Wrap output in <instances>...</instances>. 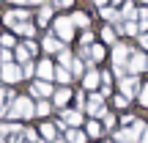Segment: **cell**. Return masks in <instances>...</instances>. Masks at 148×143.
<instances>
[{
  "mask_svg": "<svg viewBox=\"0 0 148 143\" xmlns=\"http://www.w3.org/2000/svg\"><path fill=\"white\" fill-rule=\"evenodd\" d=\"M0 77L5 80V83H16V80L22 77V69L14 64H3V69H0Z\"/></svg>",
  "mask_w": 148,
  "mask_h": 143,
  "instance_id": "9",
  "label": "cell"
},
{
  "mask_svg": "<svg viewBox=\"0 0 148 143\" xmlns=\"http://www.w3.org/2000/svg\"><path fill=\"white\" fill-rule=\"evenodd\" d=\"M49 17H52V6H44V8L38 11V22H41V25H47Z\"/></svg>",
  "mask_w": 148,
  "mask_h": 143,
  "instance_id": "28",
  "label": "cell"
},
{
  "mask_svg": "<svg viewBox=\"0 0 148 143\" xmlns=\"http://www.w3.org/2000/svg\"><path fill=\"white\" fill-rule=\"evenodd\" d=\"M49 110H52L49 102H38V105H36V116H49Z\"/></svg>",
  "mask_w": 148,
  "mask_h": 143,
  "instance_id": "29",
  "label": "cell"
},
{
  "mask_svg": "<svg viewBox=\"0 0 148 143\" xmlns=\"http://www.w3.org/2000/svg\"><path fill=\"white\" fill-rule=\"evenodd\" d=\"M55 143H63V140H55Z\"/></svg>",
  "mask_w": 148,
  "mask_h": 143,
  "instance_id": "45",
  "label": "cell"
},
{
  "mask_svg": "<svg viewBox=\"0 0 148 143\" xmlns=\"http://www.w3.org/2000/svg\"><path fill=\"white\" fill-rule=\"evenodd\" d=\"M101 17H104V19H110V22H118V19H121V14H118L115 8H110V6H104V8H101Z\"/></svg>",
  "mask_w": 148,
  "mask_h": 143,
  "instance_id": "26",
  "label": "cell"
},
{
  "mask_svg": "<svg viewBox=\"0 0 148 143\" xmlns=\"http://www.w3.org/2000/svg\"><path fill=\"white\" fill-rule=\"evenodd\" d=\"M101 83V74L99 72H96V69H90L88 74H85V77H82V85H85V88H88V91H93L96 88V85H99Z\"/></svg>",
  "mask_w": 148,
  "mask_h": 143,
  "instance_id": "13",
  "label": "cell"
},
{
  "mask_svg": "<svg viewBox=\"0 0 148 143\" xmlns=\"http://www.w3.org/2000/svg\"><path fill=\"white\" fill-rule=\"evenodd\" d=\"M88 113L96 118H104L107 116V107H104V96L101 94H90V102H88Z\"/></svg>",
  "mask_w": 148,
  "mask_h": 143,
  "instance_id": "4",
  "label": "cell"
},
{
  "mask_svg": "<svg viewBox=\"0 0 148 143\" xmlns=\"http://www.w3.org/2000/svg\"><path fill=\"white\" fill-rule=\"evenodd\" d=\"M44 53H49V55H60L63 53V41H58V39H52V36H47L44 39Z\"/></svg>",
  "mask_w": 148,
  "mask_h": 143,
  "instance_id": "12",
  "label": "cell"
},
{
  "mask_svg": "<svg viewBox=\"0 0 148 143\" xmlns=\"http://www.w3.org/2000/svg\"><path fill=\"white\" fill-rule=\"evenodd\" d=\"M3 102H5V91H0V116H5V107H3Z\"/></svg>",
  "mask_w": 148,
  "mask_h": 143,
  "instance_id": "37",
  "label": "cell"
},
{
  "mask_svg": "<svg viewBox=\"0 0 148 143\" xmlns=\"http://www.w3.org/2000/svg\"><path fill=\"white\" fill-rule=\"evenodd\" d=\"M36 74L44 80V83H49V80L55 77V66H52V61H41V64L36 66Z\"/></svg>",
  "mask_w": 148,
  "mask_h": 143,
  "instance_id": "10",
  "label": "cell"
},
{
  "mask_svg": "<svg viewBox=\"0 0 148 143\" xmlns=\"http://www.w3.org/2000/svg\"><path fill=\"white\" fill-rule=\"evenodd\" d=\"M33 91H36V96H49V94H55L52 85L44 83V80H36V83H33Z\"/></svg>",
  "mask_w": 148,
  "mask_h": 143,
  "instance_id": "16",
  "label": "cell"
},
{
  "mask_svg": "<svg viewBox=\"0 0 148 143\" xmlns=\"http://www.w3.org/2000/svg\"><path fill=\"white\" fill-rule=\"evenodd\" d=\"M69 72H71V77H85V66H82V61L74 58L71 66H69Z\"/></svg>",
  "mask_w": 148,
  "mask_h": 143,
  "instance_id": "22",
  "label": "cell"
},
{
  "mask_svg": "<svg viewBox=\"0 0 148 143\" xmlns=\"http://www.w3.org/2000/svg\"><path fill=\"white\" fill-rule=\"evenodd\" d=\"M90 41H93V33L85 30V33H82V44H85V47H90Z\"/></svg>",
  "mask_w": 148,
  "mask_h": 143,
  "instance_id": "34",
  "label": "cell"
},
{
  "mask_svg": "<svg viewBox=\"0 0 148 143\" xmlns=\"http://www.w3.org/2000/svg\"><path fill=\"white\" fill-rule=\"evenodd\" d=\"M118 85H121V94H123V96L129 99V96H134V91L140 88V80L134 77V74H126V77H123V80H121Z\"/></svg>",
  "mask_w": 148,
  "mask_h": 143,
  "instance_id": "6",
  "label": "cell"
},
{
  "mask_svg": "<svg viewBox=\"0 0 148 143\" xmlns=\"http://www.w3.org/2000/svg\"><path fill=\"white\" fill-rule=\"evenodd\" d=\"M33 74H36V64H33V61H27V64L22 66V77H33Z\"/></svg>",
  "mask_w": 148,
  "mask_h": 143,
  "instance_id": "30",
  "label": "cell"
},
{
  "mask_svg": "<svg viewBox=\"0 0 148 143\" xmlns=\"http://www.w3.org/2000/svg\"><path fill=\"white\" fill-rule=\"evenodd\" d=\"M115 105H118V107H126L129 99H126V96H115Z\"/></svg>",
  "mask_w": 148,
  "mask_h": 143,
  "instance_id": "36",
  "label": "cell"
},
{
  "mask_svg": "<svg viewBox=\"0 0 148 143\" xmlns=\"http://www.w3.org/2000/svg\"><path fill=\"white\" fill-rule=\"evenodd\" d=\"M0 47H3V50H14V47H16V39L11 36V33H3V39H0Z\"/></svg>",
  "mask_w": 148,
  "mask_h": 143,
  "instance_id": "27",
  "label": "cell"
},
{
  "mask_svg": "<svg viewBox=\"0 0 148 143\" xmlns=\"http://www.w3.org/2000/svg\"><path fill=\"white\" fill-rule=\"evenodd\" d=\"M88 55H90V61H101V58H104V47H101V44H90Z\"/></svg>",
  "mask_w": 148,
  "mask_h": 143,
  "instance_id": "23",
  "label": "cell"
},
{
  "mask_svg": "<svg viewBox=\"0 0 148 143\" xmlns=\"http://www.w3.org/2000/svg\"><path fill=\"white\" fill-rule=\"evenodd\" d=\"M36 116V105L27 96H16V102L11 107H5V118H30Z\"/></svg>",
  "mask_w": 148,
  "mask_h": 143,
  "instance_id": "1",
  "label": "cell"
},
{
  "mask_svg": "<svg viewBox=\"0 0 148 143\" xmlns=\"http://www.w3.org/2000/svg\"><path fill=\"white\" fill-rule=\"evenodd\" d=\"M104 127H107V129L115 127V116H110V113H107V116H104Z\"/></svg>",
  "mask_w": 148,
  "mask_h": 143,
  "instance_id": "35",
  "label": "cell"
},
{
  "mask_svg": "<svg viewBox=\"0 0 148 143\" xmlns=\"http://www.w3.org/2000/svg\"><path fill=\"white\" fill-rule=\"evenodd\" d=\"M85 135H88V138H99V135H101V124L96 121V118H93V121H88V127H85Z\"/></svg>",
  "mask_w": 148,
  "mask_h": 143,
  "instance_id": "21",
  "label": "cell"
},
{
  "mask_svg": "<svg viewBox=\"0 0 148 143\" xmlns=\"http://www.w3.org/2000/svg\"><path fill=\"white\" fill-rule=\"evenodd\" d=\"M55 132H58V129H55V124H41V135H44V140H47V143L55 140Z\"/></svg>",
  "mask_w": 148,
  "mask_h": 143,
  "instance_id": "24",
  "label": "cell"
},
{
  "mask_svg": "<svg viewBox=\"0 0 148 143\" xmlns=\"http://www.w3.org/2000/svg\"><path fill=\"white\" fill-rule=\"evenodd\" d=\"M16 61H19V64H27V61L33 58V53H36V44L33 41H25V44H16Z\"/></svg>",
  "mask_w": 148,
  "mask_h": 143,
  "instance_id": "7",
  "label": "cell"
},
{
  "mask_svg": "<svg viewBox=\"0 0 148 143\" xmlns=\"http://www.w3.org/2000/svg\"><path fill=\"white\" fill-rule=\"evenodd\" d=\"M137 96H140V105H143V107H148V85H145L143 91H140Z\"/></svg>",
  "mask_w": 148,
  "mask_h": 143,
  "instance_id": "33",
  "label": "cell"
},
{
  "mask_svg": "<svg viewBox=\"0 0 148 143\" xmlns=\"http://www.w3.org/2000/svg\"><path fill=\"white\" fill-rule=\"evenodd\" d=\"M145 3H148V0H145Z\"/></svg>",
  "mask_w": 148,
  "mask_h": 143,
  "instance_id": "46",
  "label": "cell"
},
{
  "mask_svg": "<svg viewBox=\"0 0 148 143\" xmlns=\"http://www.w3.org/2000/svg\"><path fill=\"white\" fill-rule=\"evenodd\" d=\"M55 80H58V83H63V88H66V85L71 83V72L63 69V66H55Z\"/></svg>",
  "mask_w": 148,
  "mask_h": 143,
  "instance_id": "20",
  "label": "cell"
},
{
  "mask_svg": "<svg viewBox=\"0 0 148 143\" xmlns=\"http://www.w3.org/2000/svg\"><path fill=\"white\" fill-rule=\"evenodd\" d=\"M129 55H132V47H126V44H115L112 47V64H115V69H126Z\"/></svg>",
  "mask_w": 148,
  "mask_h": 143,
  "instance_id": "3",
  "label": "cell"
},
{
  "mask_svg": "<svg viewBox=\"0 0 148 143\" xmlns=\"http://www.w3.org/2000/svg\"><path fill=\"white\" fill-rule=\"evenodd\" d=\"M101 39H104V41H115V30H112V28H104V30H101Z\"/></svg>",
  "mask_w": 148,
  "mask_h": 143,
  "instance_id": "32",
  "label": "cell"
},
{
  "mask_svg": "<svg viewBox=\"0 0 148 143\" xmlns=\"http://www.w3.org/2000/svg\"><path fill=\"white\" fill-rule=\"evenodd\" d=\"M143 69H145V58H143V53H134V50H132V55H129V64H126V72L137 77Z\"/></svg>",
  "mask_w": 148,
  "mask_h": 143,
  "instance_id": "5",
  "label": "cell"
},
{
  "mask_svg": "<svg viewBox=\"0 0 148 143\" xmlns=\"http://www.w3.org/2000/svg\"><path fill=\"white\" fill-rule=\"evenodd\" d=\"M121 19H126V22H134V19H137V8H134V3H123Z\"/></svg>",
  "mask_w": 148,
  "mask_h": 143,
  "instance_id": "17",
  "label": "cell"
},
{
  "mask_svg": "<svg viewBox=\"0 0 148 143\" xmlns=\"http://www.w3.org/2000/svg\"><path fill=\"white\" fill-rule=\"evenodd\" d=\"M93 3H96V6H101V8H104V6H107V0H93Z\"/></svg>",
  "mask_w": 148,
  "mask_h": 143,
  "instance_id": "40",
  "label": "cell"
},
{
  "mask_svg": "<svg viewBox=\"0 0 148 143\" xmlns=\"http://www.w3.org/2000/svg\"><path fill=\"white\" fill-rule=\"evenodd\" d=\"M79 121H82V113H79V110H63V124H66V127L77 129Z\"/></svg>",
  "mask_w": 148,
  "mask_h": 143,
  "instance_id": "11",
  "label": "cell"
},
{
  "mask_svg": "<svg viewBox=\"0 0 148 143\" xmlns=\"http://www.w3.org/2000/svg\"><path fill=\"white\" fill-rule=\"evenodd\" d=\"M58 58H60V64H63V69H69V66H71V61H74V58H71V53H66V50L58 55Z\"/></svg>",
  "mask_w": 148,
  "mask_h": 143,
  "instance_id": "31",
  "label": "cell"
},
{
  "mask_svg": "<svg viewBox=\"0 0 148 143\" xmlns=\"http://www.w3.org/2000/svg\"><path fill=\"white\" fill-rule=\"evenodd\" d=\"M112 3H121V0H112Z\"/></svg>",
  "mask_w": 148,
  "mask_h": 143,
  "instance_id": "44",
  "label": "cell"
},
{
  "mask_svg": "<svg viewBox=\"0 0 148 143\" xmlns=\"http://www.w3.org/2000/svg\"><path fill=\"white\" fill-rule=\"evenodd\" d=\"M27 17H30V14H27L25 8H19V11H5L3 19H5V25H8V28H16L19 22H27Z\"/></svg>",
  "mask_w": 148,
  "mask_h": 143,
  "instance_id": "8",
  "label": "cell"
},
{
  "mask_svg": "<svg viewBox=\"0 0 148 143\" xmlns=\"http://www.w3.org/2000/svg\"><path fill=\"white\" fill-rule=\"evenodd\" d=\"M137 39H140V44H143V47L148 50V33H140V36H137Z\"/></svg>",
  "mask_w": 148,
  "mask_h": 143,
  "instance_id": "38",
  "label": "cell"
},
{
  "mask_svg": "<svg viewBox=\"0 0 148 143\" xmlns=\"http://www.w3.org/2000/svg\"><path fill=\"white\" fill-rule=\"evenodd\" d=\"M69 19H71V25H77V28H85V30H88V25H90L88 14H79V11H74V14L69 17Z\"/></svg>",
  "mask_w": 148,
  "mask_h": 143,
  "instance_id": "19",
  "label": "cell"
},
{
  "mask_svg": "<svg viewBox=\"0 0 148 143\" xmlns=\"http://www.w3.org/2000/svg\"><path fill=\"white\" fill-rule=\"evenodd\" d=\"M145 69H148V58H145Z\"/></svg>",
  "mask_w": 148,
  "mask_h": 143,
  "instance_id": "43",
  "label": "cell"
},
{
  "mask_svg": "<svg viewBox=\"0 0 148 143\" xmlns=\"http://www.w3.org/2000/svg\"><path fill=\"white\" fill-rule=\"evenodd\" d=\"M85 140H88V135L82 129H66V143H85Z\"/></svg>",
  "mask_w": 148,
  "mask_h": 143,
  "instance_id": "15",
  "label": "cell"
},
{
  "mask_svg": "<svg viewBox=\"0 0 148 143\" xmlns=\"http://www.w3.org/2000/svg\"><path fill=\"white\" fill-rule=\"evenodd\" d=\"M16 3H27V0H16Z\"/></svg>",
  "mask_w": 148,
  "mask_h": 143,
  "instance_id": "42",
  "label": "cell"
},
{
  "mask_svg": "<svg viewBox=\"0 0 148 143\" xmlns=\"http://www.w3.org/2000/svg\"><path fill=\"white\" fill-rule=\"evenodd\" d=\"M14 30L19 33V36H33V30H36V28H33L30 22H19V25H16Z\"/></svg>",
  "mask_w": 148,
  "mask_h": 143,
  "instance_id": "25",
  "label": "cell"
},
{
  "mask_svg": "<svg viewBox=\"0 0 148 143\" xmlns=\"http://www.w3.org/2000/svg\"><path fill=\"white\" fill-rule=\"evenodd\" d=\"M74 102H77V107H82V105H85V96H82V94H77V96H74Z\"/></svg>",
  "mask_w": 148,
  "mask_h": 143,
  "instance_id": "39",
  "label": "cell"
},
{
  "mask_svg": "<svg viewBox=\"0 0 148 143\" xmlns=\"http://www.w3.org/2000/svg\"><path fill=\"white\" fill-rule=\"evenodd\" d=\"M143 143H148V129H145V135H143Z\"/></svg>",
  "mask_w": 148,
  "mask_h": 143,
  "instance_id": "41",
  "label": "cell"
},
{
  "mask_svg": "<svg viewBox=\"0 0 148 143\" xmlns=\"http://www.w3.org/2000/svg\"><path fill=\"white\" fill-rule=\"evenodd\" d=\"M55 33H58V41H71L74 39V25L69 17H58L55 19Z\"/></svg>",
  "mask_w": 148,
  "mask_h": 143,
  "instance_id": "2",
  "label": "cell"
},
{
  "mask_svg": "<svg viewBox=\"0 0 148 143\" xmlns=\"http://www.w3.org/2000/svg\"><path fill=\"white\" fill-rule=\"evenodd\" d=\"M69 99H71V91H69V88H58V91H55V99H52V105H55V107H63Z\"/></svg>",
  "mask_w": 148,
  "mask_h": 143,
  "instance_id": "14",
  "label": "cell"
},
{
  "mask_svg": "<svg viewBox=\"0 0 148 143\" xmlns=\"http://www.w3.org/2000/svg\"><path fill=\"white\" fill-rule=\"evenodd\" d=\"M118 33H126V36H140V25H137V22H123V25H118Z\"/></svg>",
  "mask_w": 148,
  "mask_h": 143,
  "instance_id": "18",
  "label": "cell"
}]
</instances>
